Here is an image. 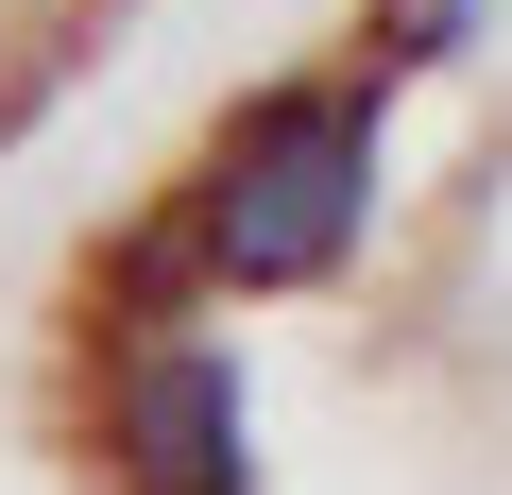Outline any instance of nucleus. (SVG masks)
<instances>
[{"mask_svg": "<svg viewBox=\"0 0 512 495\" xmlns=\"http://www.w3.org/2000/svg\"><path fill=\"white\" fill-rule=\"evenodd\" d=\"M103 325L222 359L256 410H342V495H512V0H359L274 69L103 257Z\"/></svg>", "mask_w": 512, "mask_h": 495, "instance_id": "nucleus-1", "label": "nucleus"}]
</instances>
